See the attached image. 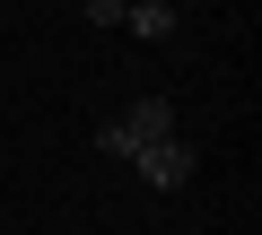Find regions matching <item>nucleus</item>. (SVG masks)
Returning a JSON list of instances; mask_svg holds the SVG:
<instances>
[{
    "label": "nucleus",
    "instance_id": "nucleus-1",
    "mask_svg": "<svg viewBox=\"0 0 262 235\" xmlns=\"http://www.w3.org/2000/svg\"><path fill=\"white\" fill-rule=\"evenodd\" d=\"M131 166H140L158 192H184V183H192V140H158V148H140Z\"/></svg>",
    "mask_w": 262,
    "mask_h": 235
},
{
    "label": "nucleus",
    "instance_id": "nucleus-2",
    "mask_svg": "<svg viewBox=\"0 0 262 235\" xmlns=\"http://www.w3.org/2000/svg\"><path fill=\"white\" fill-rule=\"evenodd\" d=\"M122 27L140 35V44H166V35H175V0H131V9H122Z\"/></svg>",
    "mask_w": 262,
    "mask_h": 235
},
{
    "label": "nucleus",
    "instance_id": "nucleus-3",
    "mask_svg": "<svg viewBox=\"0 0 262 235\" xmlns=\"http://www.w3.org/2000/svg\"><path fill=\"white\" fill-rule=\"evenodd\" d=\"M122 9H131V0H79V18H88V27H105V35L122 27Z\"/></svg>",
    "mask_w": 262,
    "mask_h": 235
}]
</instances>
